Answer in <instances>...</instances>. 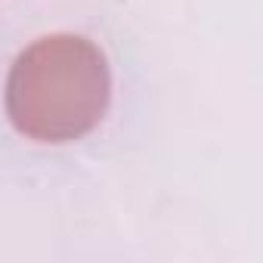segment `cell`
I'll use <instances>...</instances> for the list:
<instances>
[{"mask_svg":"<svg viewBox=\"0 0 263 263\" xmlns=\"http://www.w3.org/2000/svg\"><path fill=\"white\" fill-rule=\"evenodd\" d=\"M111 71L105 53L81 34H50L25 47L7 81V115L37 143H71L105 118Z\"/></svg>","mask_w":263,"mask_h":263,"instance_id":"1","label":"cell"}]
</instances>
